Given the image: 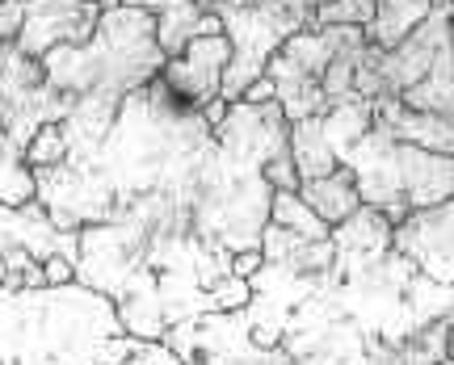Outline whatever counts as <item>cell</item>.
<instances>
[{
  "label": "cell",
  "instance_id": "4",
  "mask_svg": "<svg viewBox=\"0 0 454 365\" xmlns=\"http://www.w3.org/2000/svg\"><path fill=\"white\" fill-rule=\"evenodd\" d=\"M202 9H211L223 26V38L231 43V59L223 67L219 97L240 101V93L257 76H265V64L291 34L316 30V17L291 9L286 0H198Z\"/></svg>",
  "mask_w": 454,
  "mask_h": 365
},
{
  "label": "cell",
  "instance_id": "10",
  "mask_svg": "<svg viewBox=\"0 0 454 365\" xmlns=\"http://www.w3.org/2000/svg\"><path fill=\"white\" fill-rule=\"evenodd\" d=\"M227 59H231V43L223 38V30L207 34V38H194L181 55L164 59L160 80H164V89L177 97L185 110H202L207 101L219 97Z\"/></svg>",
  "mask_w": 454,
  "mask_h": 365
},
{
  "label": "cell",
  "instance_id": "28",
  "mask_svg": "<svg viewBox=\"0 0 454 365\" xmlns=\"http://www.w3.org/2000/svg\"><path fill=\"white\" fill-rule=\"evenodd\" d=\"M118 4H135V9H147V13H160L164 4H173V0H118Z\"/></svg>",
  "mask_w": 454,
  "mask_h": 365
},
{
  "label": "cell",
  "instance_id": "7",
  "mask_svg": "<svg viewBox=\"0 0 454 365\" xmlns=\"http://www.w3.org/2000/svg\"><path fill=\"white\" fill-rule=\"evenodd\" d=\"M101 0H26V21L13 47L43 59L51 47H84L101 21Z\"/></svg>",
  "mask_w": 454,
  "mask_h": 365
},
{
  "label": "cell",
  "instance_id": "15",
  "mask_svg": "<svg viewBox=\"0 0 454 365\" xmlns=\"http://www.w3.org/2000/svg\"><path fill=\"white\" fill-rule=\"evenodd\" d=\"M299 198L308 202L328 227H337L340 219H349L357 206H362V198H357V181L354 173L337 164L328 176H311V181H299Z\"/></svg>",
  "mask_w": 454,
  "mask_h": 365
},
{
  "label": "cell",
  "instance_id": "23",
  "mask_svg": "<svg viewBox=\"0 0 454 365\" xmlns=\"http://www.w3.org/2000/svg\"><path fill=\"white\" fill-rule=\"evenodd\" d=\"M26 21V0H0V43H17Z\"/></svg>",
  "mask_w": 454,
  "mask_h": 365
},
{
  "label": "cell",
  "instance_id": "5",
  "mask_svg": "<svg viewBox=\"0 0 454 365\" xmlns=\"http://www.w3.org/2000/svg\"><path fill=\"white\" fill-rule=\"evenodd\" d=\"M340 30H345V26L299 30L270 55L265 76L274 80V101H278V110H282L286 122H303V118H320V113H328L320 80H325L328 59L337 55Z\"/></svg>",
  "mask_w": 454,
  "mask_h": 365
},
{
  "label": "cell",
  "instance_id": "18",
  "mask_svg": "<svg viewBox=\"0 0 454 365\" xmlns=\"http://www.w3.org/2000/svg\"><path fill=\"white\" fill-rule=\"evenodd\" d=\"M0 202L4 206H26L34 202V168L26 164L21 147L0 130Z\"/></svg>",
  "mask_w": 454,
  "mask_h": 365
},
{
  "label": "cell",
  "instance_id": "17",
  "mask_svg": "<svg viewBox=\"0 0 454 365\" xmlns=\"http://www.w3.org/2000/svg\"><path fill=\"white\" fill-rule=\"evenodd\" d=\"M291 159H294V168H299V181L328 176L337 168V156H333V147H328L325 135H320V118L291 122Z\"/></svg>",
  "mask_w": 454,
  "mask_h": 365
},
{
  "label": "cell",
  "instance_id": "26",
  "mask_svg": "<svg viewBox=\"0 0 454 365\" xmlns=\"http://www.w3.org/2000/svg\"><path fill=\"white\" fill-rule=\"evenodd\" d=\"M240 101H248V105H265V101H274V80H270V76H257L240 93Z\"/></svg>",
  "mask_w": 454,
  "mask_h": 365
},
{
  "label": "cell",
  "instance_id": "9",
  "mask_svg": "<svg viewBox=\"0 0 454 365\" xmlns=\"http://www.w3.org/2000/svg\"><path fill=\"white\" fill-rule=\"evenodd\" d=\"M434 0H333L316 9V26H362L379 50H391L412 26H421Z\"/></svg>",
  "mask_w": 454,
  "mask_h": 365
},
{
  "label": "cell",
  "instance_id": "24",
  "mask_svg": "<svg viewBox=\"0 0 454 365\" xmlns=\"http://www.w3.org/2000/svg\"><path fill=\"white\" fill-rule=\"evenodd\" d=\"M43 273H47V286H67V282H76V260L55 252L43 260Z\"/></svg>",
  "mask_w": 454,
  "mask_h": 365
},
{
  "label": "cell",
  "instance_id": "19",
  "mask_svg": "<svg viewBox=\"0 0 454 365\" xmlns=\"http://www.w3.org/2000/svg\"><path fill=\"white\" fill-rule=\"evenodd\" d=\"M270 219L282 222V227H291V231H299V236H308V239H328L333 236V227H328V222L320 219L299 193H286V190H274Z\"/></svg>",
  "mask_w": 454,
  "mask_h": 365
},
{
  "label": "cell",
  "instance_id": "3",
  "mask_svg": "<svg viewBox=\"0 0 454 365\" xmlns=\"http://www.w3.org/2000/svg\"><path fill=\"white\" fill-rule=\"evenodd\" d=\"M337 164L354 173L362 206H374L391 227L404 222L412 210L454 198V156L400 144L374 122L354 147L340 151Z\"/></svg>",
  "mask_w": 454,
  "mask_h": 365
},
{
  "label": "cell",
  "instance_id": "13",
  "mask_svg": "<svg viewBox=\"0 0 454 365\" xmlns=\"http://www.w3.org/2000/svg\"><path fill=\"white\" fill-rule=\"evenodd\" d=\"M408 110H425L438 113L454 127V38L446 34L438 43V55H434V67L425 72V80H417L412 89L400 93Z\"/></svg>",
  "mask_w": 454,
  "mask_h": 365
},
{
  "label": "cell",
  "instance_id": "8",
  "mask_svg": "<svg viewBox=\"0 0 454 365\" xmlns=\"http://www.w3.org/2000/svg\"><path fill=\"white\" fill-rule=\"evenodd\" d=\"M391 248L404 252L425 277L454 282V198H446L438 206L412 210L404 222H395Z\"/></svg>",
  "mask_w": 454,
  "mask_h": 365
},
{
  "label": "cell",
  "instance_id": "16",
  "mask_svg": "<svg viewBox=\"0 0 454 365\" xmlns=\"http://www.w3.org/2000/svg\"><path fill=\"white\" fill-rule=\"evenodd\" d=\"M395 365H442L450 361V315L446 319H429L412 332L395 336L391 340Z\"/></svg>",
  "mask_w": 454,
  "mask_h": 365
},
{
  "label": "cell",
  "instance_id": "25",
  "mask_svg": "<svg viewBox=\"0 0 454 365\" xmlns=\"http://www.w3.org/2000/svg\"><path fill=\"white\" fill-rule=\"evenodd\" d=\"M261 265H265L261 248H244V252H231V273H236V277H253Z\"/></svg>",
  "mask_w": 454,
  "mask_h": 365
},
{
  "label": "cell",
  "instance_id": "27",
  "mask_svg": "<svg viewBox=\"0 0 454 365\" xmlns=\"http://www.w3.org/2000/svg\"><path fill=\"white\" fill-rule=\"evenodd\" d=\"M227 110H231V101H223V97H215V101H207V105H202V122H207V127H223V118H227Z\"/></svg>",
  "mask_w": 454,
  "mask_h": 365
},
{
  "label": "cell",
  "instance_id": "30",
  "mask_svg": "<svg viewBox=\"0 0 454 365\" xmlns=\"http://www.w3.org/2000/svg\"><path fill=\"white\" fill-rule=\"evenodd\" d=\"M101 4H114V0H101Z\"/></svg>",
  "mask_w": 454,
  "mask_h": 365
},
{
  "label": "cell",
  "instance_id": "31",
  "mask_svg": "<svg viewBox=\"0 0 454 365\" xmlns=\"http://www.w3.org/2000/svg\"><path fill=\"white\" fill-rule=\"evenodd\" d=\"M442 365H454V361H442Z\"/></svg>",
  "mask_w": 454,
  "mask_h": 365
},
{
  "label": "cell",
  "instance_id": "2",
  "mask_svg": "<svg viewBox=\"0 0 454 365\" xmlns=\"http://www.w3.org/2000/svg\"><path fill=\"white\" fill-rule=\"evenodd\" d=\"M164 67V50L156 43V13L135 4H106L93 38L84 47H51L43 55V76L51 89L72 97L106 93L122 97L144 89Z\"/></svg>",
  "mask_w": 454,
  "mask_h": 365
},
{
  "label": "cell",
  "instance_id": "22",
  "mask_svg": "<svg viewBox=\"0 0 454 365\" xmlns=\"http://www.w3.org/2000/svg\"><path fill=\"white\" fill-rule=\"evenodd\" d=\"M261 173H265V181H270V190L299 193V168H294V159H291V147L265 159V168H261Z\"/></svg>",
  "mask_w": 454,
  "mask_h": 365
},
{
  "label": "cell",
  "instance_id": "20",
  "mask_svg": "<svg viewBox=\"0 0 454 365\" xmlns=\"http://www.w3.org/2000/svg\"><path fill=\"white\" fill-rule=\"evenodd\" d=\"M67 159V139H64V127L59 122H47V127L34 130L30 147H26V164L30 168H55Z\"/></svg>",
  "mask_w": 454,
  "mask_h": 365
},
{
  "label": "cell",
  "instance_id": "11",
  "mask_svg": "<svg viewBox=\"0 0 454 365\" xmlns=\"http://www.w3.org/2000/svg\"><path fill=\"white\" fill-rule=\"evenodd\" d=\"M13 248H30L34 256H81V231H59L55 222L47 219L43 202L34 198L26 206H4L0 202V286L9 277V256Z\"/></svg>",
  "mask_w": 454,
  "mask_h": 365
},
{
  "label": "cell",
  "instance_id": "12",
  "mask_svg": "<svg viewBox=\"0 0 454 365\" xmlns=\"http://www.w3.org/2000/svg\"><path fill=\"white\" fill-rule=\"evenodd\" d=\"M374 127H383L391 139L412 144L421 151H438V156H454V127L438 113L408 110L400 97H374Z\"/></svg>",
  "mask_w": 454,
  "mask_h": 365
},
{
  "label": "cell",
  "instance_id": "29",
  "mask_svg": "<svg viewBox=\"0 0 454 365\" xmlns=\"http://www.w3.org/2000/svg\"><path fill=\"white\" fill-rule=\"evenodd\" d=\"M450 38H454V0H450Z\"/></svg>",
  "mask_w": 454,
  "mask_h": 365
},
{
  "label": "cell",
  "instance_id": "6",
  "mask_svg": "<svg viewBox=\"0 0 454 365\" xmlns=\"http://www.w3.org/2000/svg\"><path fill=\"white\" fill-rule=\"evenodd\" d=\"M72 105H76V97L47 84L43 59H30L13 47L9 64L0 72V130L13 139V147H21V156L30 147L34 130L47 122H64Z\"/></svg>",
  "mask_w": 454,
  "mask_h": 365
},
{
  "label": "cell",
  "instance_id": "21",
  "mask_svg": "<svg viewBox=\"0 0 454 365\" xmlns=\"http://www.w3.org/2000/svg\"><path fill=\"white\" fill-rule=\"evenodd\" d=\"M253 302V282L248 277H236V273H223L219 282H211L207 290V307L211 311H240Z\"/></svg>",
  "mask_w": 454,
  "mask_h": 365
},
{
  "label": "cell",
  "instance_id": "1",
  "mask_svg": "<svg viewBox=\"0 0 454 365\" xmlns=\"http://www.w3.org/2000/svg\"><path fill=\"white\" fill-rule=\"evenodd\" d=\"M114 332H122L114 302L81 282L0 290V365H98Z\"/></svg>",
  "mask_w": 454,
  "mask_h": 365
},
{
  "label": "cell",
  "instance_id": "14",
  "mask_svg": "<svg viewBox=\"0 0 454 365\" xmlns=\"http://www.w3.org/2000/svg\"><path fill=\"white\" fill-rule=\"evenodd\" d=\"M219 17L211 9H202L198 0H173L156 13V43H160L164 59H173L190 47L194 38H207V34H219Z\"/></svg>",
  "mask_w": 454,
  "mask_h": 365
}]
</instances>
